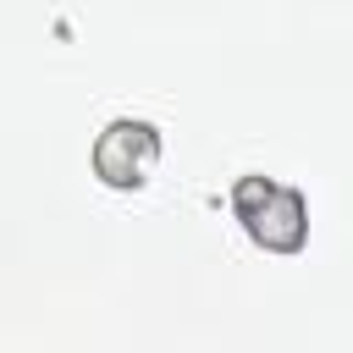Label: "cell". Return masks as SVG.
<instances>
[{
  "label": "cell",
  "instance_id": "6da1fadb",
  "mask_svg": "<svg viewBox=\"0 0 353 353\" xmlns=\"http://www.w3.org/2000/svg\"><path fill=\"white\" fill-rule=\"evenodd\" d=\"M232 210L243 215V226L265 243V248H298L303 243V221H309V204L292 182L281 176H265V171H243L232 182Z\"/></svg>",
  "mask_w": 353,
  "mask_h": 353
},
{
  "label": "cell",
  "instance_id": "7a4b0ae2",
  "mask_svg": "<svg viewBox=\"0 0 353 353\" xmlns=\"http://www.w3.org/2000/svg\"><path fill=\"white\" fill-rule=\"evenodd\" d=\"M160 154V132L149 127V121H138V116H116V121H105V132L94 138V171L105 176V182H138L143 176V165Z\"/></svg>",
  "mask_w": 353,
  "mask_h": 353
}]
</instances>
